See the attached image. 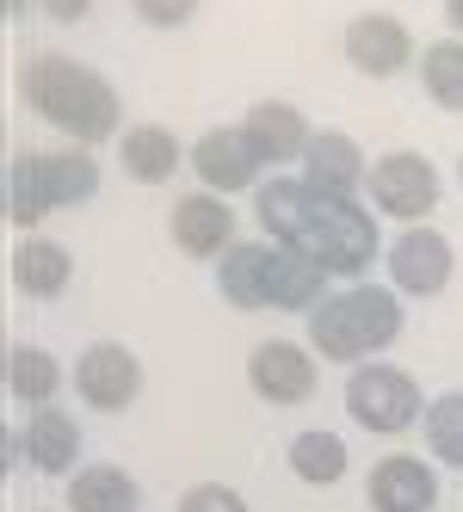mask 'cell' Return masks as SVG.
<instances>
[{"label":"cell","mask_w":463,"mask_h":512,"mask_svg":"<svg viewBox=\"0 0 463 512\" xmlns=\"http://www.w3.org/2000/svg\"><path fill=\"white\" fill-rule=\"evenodd\" d=\"M19 99L38 112L56 136L75 149H99L105 136H124V99L99 68L75 56H25L19 68Z\"/></svg>","instance_id":"cell-1"},{"label":"cell","mask_w":463,"mask_h":512,"mask_svg":"<svg viewBox=\"0 0 463 512\" xmlns=\"http://www.w3.org/2000/svg\"><path fill=\"white\" fill-rule=\"evenodd\" d=\"M87 198H99L93 149H56V155L25 149L7 167V216H13V229H25V235L38 229L50 210H75Z\"/></svg>","instance_id":"cell-2"},{"label":"cell","mask_w":463,"mask_h":512,"mask_svg":"<svg viewBox=\"0 0 463 512\" xmlns=\"http://www.w3.org/2000/svg\"><path fill=\"white\" fill-rule=\"evenodd\" d=\"M426 408H433V401L420 395V383L402 371V364L371 358L359 371H346V414H352V426H365L377 438H396V432L420 426Z\"/></svg>","instance_id":"cell-3"},{"label":"cell","mask_w":463,"mask_h":512,"mask_svg":"<svg viewBox=\"0 0 463 512\" xmlns=\"http://www.w3.org/2000/svg\"><path fill=\"white\" fill-rule=\"evenodd\" d=\"M315 260L328 266V278H346V284H365L371 266H383V235H377V210H365L359 198L352 204H322L315 229L303 241Z\"/></svg>","instance_id":"cell-4"},{"label":"cell","mask_w":463,"mask_h":512,"mask_svg":"<svg viewBox=\"0 0 463 512\" xmlns=\"http://www.w3.org/2000/svg\"><path fill=\"white\" fill-rule=\"evenodd\" d=\"M365 198H371L377 216H396L402 229H414V223H426V216L439 210V167L420 149H389V155L371 161Z\"/></svg>","instance_id":"cell-5"},{"label":"cell","mask_w":463,"mask_h":512,"mask_svg":"<svg viewBox=\"0 0 463 512\" xmlns=\"http://www.w3.org/2000/svg\"><path fill=\"white\" fill-rule=\"evenodd\" d=\"M383 272H389V290H402V297H439L451 284V272H457V253L433 223H414V229H402L389 241Z\"/></svg>","instance_id":"cell-6"},{"label":"cell","mask_w":463,"mask_h":512,"mask_svg":"<svg viewBox=\"0 0 463 512\" xmlns=\"http://www.w3.org/2000/svg\"><path fill=\"white\" fill-rule=\"evenodd\" d=\"M68 383H75V395L87 401L93 414H124L130 401L142 395V358L118 340H93L81 358H75V371H68Z\"/></svg>","instance_id":"cell-7"},{"label":"cell","mask_w":463,"mask_h":512,"mask_svg":"<svg viewBox=\"0 0 463 512\" xmlns=\"http://www.w3.org/2000/svg\"><path fill=\"white\" fill-rule=\"evenodd\" d=\"M371 179V155L346 130H315L303 149V186L322 204H352Z\"/></svg>","instance_id":"cell-8"},{"label":"cell","mask_w":463,"mask_h":512,"mask_svg":"<svg viewBox=\"0 0 463 512\" xmlns=\"http://www.w3.org/2000/svg\"><path fill=\"white\" fill-rule=\"evenodd\" d=\"M340 50H346V62L359 68L365 81H389V75H402V68H420L414 31L396 13H359V19L346 25Z\"/></svg>","instance_id":"cell-9"},{"label":"cell","mask_w":463,"mask_h":512,"mask_svg":"<svg viewBox=\"0 0 463 512\" xmlns=\"http://www.w3.org/2000/svg\"><path fill=\"white\" fill-rule=\"evenodd\" d=\"M260 155H254V142H247L241 124H217V130H204L192 142V173H198V186L204 192H217V198H235L247 192L260 179Z\"/></svg>","instance_id":"cell-10"},{"label":"cell","mask_w":463,"mask_h":512,"mask_svg":"<svg viewBox=\"0 0 463 512\" xmlns=\"http://www.w3.org/2000/svg\"><path fill=\"white\" fill-rule=\"evenodd\" d=\"M167 235H173V247H180L186 260H223V253L241 241V235H235V210H229V198L204 192V186L173 204Z\"/></svg>","instance_id":"cell-11"},{"label":"cell","mask_w":463,"mask_h":512,"mask_svg":"<svg viewBox=\"0 0 463 512\" xmlns=\"http://www.w3.org/2000/svg\"><path fill=\"white\" fill-rule=\"evenodd\" d=\"M247 383L272 408H303L315 395V352H303L297 340H266L247 358Z\"/></svg>","instance_id":"cell-12"},{"label":"cell","mask_w":463,"mask_h":512,"mask_svg":"<svg viewBox=\"0 0 463 512\" xmlns=\"http://www.w3.org/2000/svg\"><path fill=\"white\" fill-rule=\"evenodd\" d=\"M254 210H260V229L272 247H303L315 216H322V198L303 186V173H272V179H260Z\"/></svg>","instance_id":"cell-13"},{"label":"cell","mask_w":463,"mask_h":512,"mask_svg":"<svg viewBox=\"0 0 463 512\" xmlns=\"http://www.w3.org/2000/svg\"><path fill=\"white\" fill-rule=\"evenodd\" d=\"M19 457H25V469H38V475H75V469H87L81 463V426H75V414H62L56 401H50V408H25Z\"/></svg>","instance_id":"cell-14"},{"label":"cell","mask_w":463,"mask_h":512,"mask_svg":"<svg viewBox=\"0 0 463 512\" xmlns=\"http://www.w3.org/2000/svg\"><path fill=\"white\" fill-rule=\"evenodd\" d=\"M365 506L371 512H433L439 506V475L426 457H383L365 475Z\"/></svg>","instance_id":"cell-15"},{"label":"cell","mask_w":463,"mask_h":512,"mask_svg":"<svg viewBox=\"0 0 463 512\" xmlns=\"http://www.w3.org/2000/svg\"><path fill=\"white\" fill-rule=\"evenodd\" d=\"M241 130H247V142H254V155H260L266 167H297L303 149H309V136H315L291 99H260V105H247Z\"/></svg>","instance_id":"cell-16"},{"label":"cell","mask_w":463,"mask_h":512,"mask_svg":"<svg viewBox=\"0 0 463 512\" xmlns=\"http://www.w3.org/2000/svg\"><path fill=\"white\" fill-rule=\"evenodd\" d=\"M272 266H278V247L272 241H235L223 260H217V290L229 309H272Z\"/></svg>","instance_id":"cell-17"},{"label":"cell","mask_w":463,"mask_h":512,"mask_svg":"<svg viewBox=\"0 0 463 512\" xmlns=\"http://www.w3.org/2000/svg\"><path fill=\"white\" fill-rule=\"evenodd\" d=\"M118 167L136 179V186H167L180 167H192V149L167 124H130L118 136Z\"/></svg>","instance_id":"cell-18"},{"label":"cell","mask_w":463,"mask_h":512,"mask_svg":"<svg viewBox=\"0 0 463 512\" xmlns=\"http://www.w3.org/2000/svg\"><path fill=\"white\" fill-rule=\"evenodd\" d=\"M7 272H13L19 297H62L75 284V253L44 235H19V247L7 253Z\"/></svg>","instance_id":"cell-19"},{"label":"cell","mask_w":463,"mask_h":512,"mask_svg":"<svg viewBox=\"0 0 463 512\" xmlns=\"http://www.w3.org/2000/svg\"><path fill=\"white\" fill-rule=\"evenodd\" d=\"M328 266L315 260L309 247H278V266H272V309L284 315H315L334 290H328Z\"/></svg>","instance_id":"cell-20"},{"label":"cell","mask_w":463,"mask_h":512,"mask_svg":"<svg viewBox=\"0 0 463 512\" xmlns=\"http://www.w3.org/2000/svg\"><path fill=\"white\" fill-rule=\"evenodd\" d=\"M340 297H346V315H352V327H359V340H365L371 358L402 340V327H408L402 290H389V284H346Z\"/></svg>","instance_id":"cell-21"},{"label":"cell","mask_w":463,"mask_h":512,"mask_svg":"<svg viewBox=\"0 0 463 512\" xmlns=\"http://www.w3.org/2000/svg\"><path fill=\"white\" fill-rule=\"evenodd\" d=\"M68 512H142V488L118 463H87L68 475Z\"/></svg>","instance_id":"cell-22"},{"label":"cell","mask_w":463,"mask_h":512,"mask_svg":"<svg viewBox=\"0 0 463 512\" xmlns=\"http://www.w3.org/2000/svg\"><path fill=\"white\" fill-rule=\"evenodd\" d=\"M309 352H315V358L346 364V371L371 364V352H365V340H359V327H352V315H346V297H340V290H334V297L309 315Z\"/></svg>","instance_id":"cell-23"},{"label":"cell","mask_w":463,"mask_h":512,"mask_svg":"<svg viewBox=\"0 0 463 512\" xmlns=\"http://www.w3.org/2000/svg\"><path fill=\"white\" fill-rule=\"evenodd\" d=\"M291 469H297V482H309V488H334L340 475L352 469V451H346L340 432L309 426V432L291 438Z\"/></svg>","instance_id":"cell-24"},{"label":"cell","mask_w":463,"mask_h":512,"mask_svg":"<svg viewBox=\"0 0 463 512\" xmlns=\"http://www.w3.org/2000/svg\"><path fill=\"white\" fill-rule=\"evenodd\" d=\"M56 389H62V364L44 346H13L7 352V395L19 408H50Z\"/></svg>","instance_id":"cell-25"},{"label":"cell","mask_w":463,"mask_h":512,"mask_svg":"<svg viewBox=\"0 0 463 512\" xmlns=\"http://www.w3.org/2000/svg\"><path fill=\"white\" fill-rule=\"evenodd\" d=\"M420 87L439 112H463V38H433L420 50Z\"/></svg>","instance_id":"cell-26"},{"label":"cell","mask_w":463,"mask_h":512,"mask_svg":"<svg viewBox=\"0 0 463 512\" xmlns=\"http://www.w3.org/2000/svg\"><path fill=\"white\" fill-rule=\"evenodd\" d=\"M426 451H433L445 469H463V389H445L433 408H426Z\"/></svg>","instance_id":"cell-27"},{"label":"cell","mask_w":463,"mask_h":512,"mask_svg":"<svg viewBox=\"0 0 463 512\" xmlns=\"http://www.w3.org/2000/svg\"><path fill=\"white\" fill-rule=\"evenodd\" d=\"M198 7H204V0H130V13L149 31H180V25L198 19Z\"/></svg>","instance_id":"cell-28"},{"label":"cell","mask_w":463,"mask_h":512,"mask_svg":"<svg viewBox=\"0 0 463 512\" xmlns=\"http://www.w3.org/2000/svg\"><path fill=\"white\" fill-rule=\"evenodd\" d=\"M173 512H247V500H241L229 482H192Z\"/></svg>","instance_id":"cell-29"},{"label":"cell","mask_w":463,"mask_h":512,"mask_svg":"<svg viewBox=\"0 0 463 512\" xmlns=\"http://www.w3.org/2000/svg\"><path fill=\"white\" fill-rule=\"evenodd\" d=\"M38 7H44L56 25H81V19L93 13V0H38Z\"/></svg>","instance_id":"cell-30"},{"label":"cell","mask_w":463,"mask_h":512,"mask_svg":"<svg viewBox=\"0 0 463 512\" xmlns=\"http://www.w3.org/2000/svg\"><path fill=\"white\" fill-rule=\"evenodd\" d=\"M445 25H451V38H463V0H445Z\"/></svg>","instance_id":"cell-31"},{"label":"cell","mask_w":463,"mask_h":512,"mask_svg":"<svg viewBox=\"0 0 463 512\" xmlns=\"http://www.w3.org/2000/svg\"><path fill=\"white\" fill-rule=\"evenodd\" d=\"M31 13V0H7V19H25Z\"/></svg>","instance_id":"cell-32"},{"label":"cell","mask_w":463,"mask_h":512,"mask_svg":"<svg viewBox=\"0 0 463 512\" xmlns=\"http://www.w3.org/2000/svg\"><path fill=\"white\" fill-rule=\"evenodd\" d=\"M457 186H463V155H457Z\"/></svg>","instance_id":"cell-33"}]
</instances>
